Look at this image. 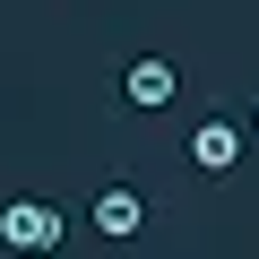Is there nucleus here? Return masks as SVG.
<instances>
[{"instance_id": "20e7f679", "label": "nucleus", "mask_w": 259, "mask_h": 259, "mask_svg": "<svg viewBox=\"0 0 259 259\" xmlns=\"http://www.w3.org/2000/svg\"><path fill=\"white\" fill-rule=\"evenodd\" d=\"M190 164H199V173H233V164H242V130H233V121H199V130H190Z\"/></svg>"}, {"instance_id": "f257e3e1", "label": "nucleus", "mask_w": 259, "mask_h": 259, "mask_svg": "<svg viewBox=\"0 0 259 259\" xmlns=\"http://www.w3.org/2000/svg\"><path fill=\"white\" fill-rule=\"evenodd\" d=\"M0 242H9V250H52V242H61V207L9 199V207H0Z\"/></svg>"}, {"instance_id": "7ed1b4c3", "label": "nucleus", "mask_w": 259, "mask_h": 259, "mask_svg": "<svg viewBox=\"0 0 259 259\" xmlns=\"http://www.w3.org/2000/svg\"><path fill=\"white\" fill-rule=\"evenodd\" d=\"M121 95L139 104V112H164V104L182 95V78H173V61H130V69H121Z\"/></svg>"}, {"instance_id": "f03ea898", "label": "nucleus", "mask_w": 259, "mask_h": 259, "mask_svg": "<svg viewBox=\"0 0 259 259\" xmlns=\"http://www.w3.org/2000/svg\"><path fill=\"white\" fill-rule=\"evenodd\" d=\"M87 216H95V233H104V242H130V233L147 225V199L130 190V182H112V190H95V207H87Z\"/></svg>"}, {"instance_id": "39448f33", "label": "nucleus", "mask_w": 259, "mask_h": 259, "mask_svg": "<svg viewBox=\"0 0 259 259\" xmlns=\"http://www.w3.org/2000/svg\"><path fill=\"white\" fill-rule=\"evenodd\" d=\"M250 130H259V121H250Z\"/></svg>"}]
</instances>
